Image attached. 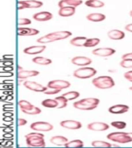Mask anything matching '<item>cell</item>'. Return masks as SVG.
<instances>
[{
	"label": "cell",
	"instance_id": "cell-39",
	"mask_svg": "<svg viewBox=\"0 0 132 148\" xmlns=\"http://www.w3.org/2000/svg\"><path fill=\"white\" fill-rule=\"evenodd\" d=\"M60 91L61 90L59 89H54V88H50V89H47L45 92H43V93H45L46 95H54V94H57V93H60Z\"/></svg>",
	"mask_w": 132,
	"mask_h": 148
},
{
	"label": "cell",
	"instance_id": "cell-24",
	"mask_svg": "<svg viewBox=\"0 0 132 148\" xmlns=\"http://www.w3.org/2000/svg\"><path fill=\"white\" fill-rule=\"evenodd\" d=\"M87 38L85 36H76L70 40V44L75 47H84L86 44Z\"/></svg>",
	"mask_w": 132,
	"mask_h": 148
},
{
	"label": "cell",
	"instance_id": "cell-25",
	"mask_svg": "<svg viewBox=\"0 0 132 148\" xmlns=\"http://www.w3.org/2000/svg\"><path fill=\"white\" fill-rule=\"evenodd\" d=\"M24 3L26 4V9H37L43 5L42 2L36 0H27L24 1Z\"/></svg>",
	"mask_w": 132,
	"mask_h": 148
},
{
	"label": "cell",
	"instance_id": "cell-13",
	"mask_svg": "<svg viewBox=\"0 0 132 148\" xmlns=\"http://www.w3.org/2000/svg\"><path fill=\"white\" fill-rule=\"evenodd\" d=\"M71 63L77 66H87L92 63V60L84 56H77L71 59Z\"/></svg>",
	"mask_w": 132,
	"mask_h": 148
},
{
	"label": "cell",
	"instance_id": "cell-32",
	"mask_svg": "<svg viewBox=\"0 0 132 148\" xmlns=\"http://www.w3.org/2000/svg\"><path fill=\"white\" fill-rule=\"evenodd\" d=\"M91 145L93 147H112L111 143L102 140L93 141L91 143Z\"/></svg>",
	"mask_w": 132,
	"mask_h": 148
},
{
	"label": "cell",
	"instance_id": "cell-41",
	"mask_svg": "<svg viewBox=\"0 0 132 148\" xmlns=\"http://www.w3.org/2000/svg\"><path fill=\"white\" fill-rule=\"evenodd\" d=\"M27 123V121L26 120V119H22V118L19 119V121H18V125H19V126H25Z\"/></svg>",
	"mask_w": 132,
	"mask_h": 148
},
{
	"label": "cell",
	"instance_id": "cell-18",
	"mask_svg": "<svg viewBox=\"0 0 132 148\" xmlns=\"http://www.w3.org/2000/svg\"><path fill=\"white\" fill-rule=\"evenodd\" d=\"M46 47L45 45H40V46H32L27 47L23 50V53L26 54H31V55H35L38 54L45 51Z\"/></svg>",
	"mask_w": 132,
	"mask_h": 148
},
{
	"label": "cell",
	"instance_id": "cell-15",
	"mask_svg": "<svg viewBox=\"0 0 132 148\" xmlns=\"http://www.w3.org/2000/svg\"><path fill=\"white\" fill-rule=\"evenodd\" d=\"M53 18V14L50 12H39L33 16V19L39 22H46Z\"/></svg>",
	"mask_w": 132,
	"mask_h": 148
},
{
	"label": "cell",
	"instance_id": "cell-30",
	"mask_svg": "<svg viewBox=\"0 0 132 148\" xmlns=\"http://www.w3.org/2000/svg\"><path fill=\"white\" fill-rule=\"evenodd\" d=\"M63 96H64L68 101H70V100L76 99L80 96V93L78 92H76V91H70V92H66L64 94H63Z\"/></svg>",
	"mask_w": 132,
	"mask_h": 148
},
{
	"label": "cell",
	"instance_id": "cell-9",
	"mask_svg": "<svg viewBox=\"0 0 132 148\" xmlns=\"http://www.w3.org/2000/svg\"><path fill=\"white\" fill-rule=\"evenodd\" d=\"M115 50L111 48V47H101V48H97L95 50H93L92 53L94 54L95 56L106 58V57H110L113 55L114 53H115Z\"/></svg>",
	"mask_w": 132,
	"mask_h": 148
},
{
	"label": "cell",
	"instance_id": "cell-8",
	"mask_svg": "<svg viewBox=\"0 0 132 148\" xmlns=\"http://www.w3.org/2000/svg\"><path fill=\"white\" fill-rule=\"evenodd\" d=\"M70 86V83L65 80H53L50 81L47 84L49 88H54V89H66Z\"/></svg>",
	"mask_w": 132,
	"mask_h": 148
},
{
	"label": "cell",
	"instance_id": "cell-31",
	"mask_svg": "<svg viewBox=\"0 0 132 148\" xmlns=\"http://www.w3.org/2000/svg\"><path fill=\"white\" fill-rule=\"evenodd\" d=\"M55 99L58 102L57 109H63V108H66L67 106L68 100L63 95L58 96V97L56 98Z\"/></svg>",
	"mask_w": 132,
	"mask_h": 148
},
{
	"label": "cell",
	"instance_id": "cell-36",
	"mask_svg": "<svg viewBox=\"0 0 132 148\" xmlns=\"http://www.w3.org/2000/svg\"><path fill=\"white\" fill-rule=\"evenodd\" d=\"M120 65L124 68H132V59H122Z\"/></svg>",
	"mask_w": 132,
	"mask_h": 148
},
{
	"label": "cell",
	"instance_id": "cell-23",
	"mask_svg": "<svg viewBox=\"0 0 132 148\" xmlns=\"http://www.w3.org/2000/svg\"><path fill=\"white\" fill-rule=\"evenodd\" d=\"M86 19L91 22H101L106 19L105 15L102 13H90L86 16Z\"/></svg>",
	"mask_w": 132,
	"mask_h": 148
},
{
	"label": "cell",
	"instance_id": "cell-44",
	"mask_svg": "<svg viewBox=\"0 0 132 148\" xmlns=\"http://www.w3.org/2000/svg\"><path fill=\"white\" fill-rule=\"evenodd\" d=\"M23 69H22V67H20V66H18V71H22Z\"/></svg>",
	"mask_w": 132,
	"mask_h": 148
},
{
	"label": "cell",
	"instance_id": "cell-7",
	"mask_svg": "<svg viewBox=\"0 0 132 148\" xmlns=\"http://www.w3.org/2000/svg\"><path fill=\"white\" fill-rule=\"evenodd\" d=\"M71 35H72V33L70 31H56L46 34V36L50 39V42H54L56 40L67 39Z\"/></svg>",
	"mask_w": 132,
	"mask_h": 148
},
{
	"label": "cell",
	"instance_id": "cell-28",
	"mask_svg": "<svg viewBox=\"0 0 132 148\" xmlns=\"http://www.w3.org/2000/svg\"><path fill=\"white\" fill-rule=\"evenodd\" d=\"M41 104L46 108H57L58 107V102L55 99H47L43 100V102H41Z\"/></svg>",
	"mask_w": 132,
	"mask_h": 148
},
{
	"label": "cell",
	"instance_id": "cell-19",
	"mask_svg": "<svg viewBox=\"0 0 132 148\" xmlns=\"http://www.w3.org/2000/svg\"><path fill=\"white\" fill-rule=\"evenodd\" d=\"M108 36L111 40H120L125 38V34L120 29H111L108 33Z\"/></svg>",
	"mask_w": 132,
	"mask_h": 148
},
{
	"label": "cell",
	"instance_id": "cell-17",
	"mask_svg": "<svg viewBox=\"0 0 132 148\" xmlns=\"http://www.w3.org/2000/svg\"><path fill=\"white\" fill-rule=\"evenodd\" d=\"M39 34L38 29L27 27H19L17 29V34L19 36H35Z\"/></svg>",
	"mask_w": 132,
	"mask_h": 148
},
{
	"label": "cell",
	"instance_id": "cell-26",
	"mask_svg": "<svg viewBox=\"0 0 132 148\" xmlns=\"http://www.w3.org/2000/svg\"><path fill=\"white\" fill-rule=\"evenodd\" d=\"M33 62L36 64H39V65H49L52 64V60L46 58H43V57H36L33 58Z\"/></svg>",
	"mask_w": 132,
	"mask_h": 148
},
{
	"label": "cell",
	"instance_id": "cell-29",
	"mask_svg": "<svg viewBox=\"0 0 132 148\" xmlns=\"http://www.w3.org/2000/svg\"><path fill=\"white\" fill-rule=\"evenodd\" d=\"M65 147H84V142L80 140H73L68 141L64 145Z\"/></svg>",
	"mask_w": 132,
	"mask_h": 148
},
{
	"label": "cell",
	"instance_id": "cell-6",
	"mask_svg": "<svg viewBox=\"0 0 132 148\" xmlns=\"http://www.w3.org/2000/svg\"><path fill=\"white\" fill-rule=\"evenodd\" d=\"M30 128L33 130L39 132H48L51 131L53 129L52 124L47 122H35L30 125Z\"/></svg>",
	"mask_w": 132,
	"mask_h": 148
},
{
	"label": "cell",
	"instance_id": "cell-22",
	"mask_svg": "<svg viewBox=\"0 0 132 148\" xmlns=\"http://www.w3.org/2000/svg\"><path fill=\"white\" fill-rule=\"evenodd\" d=\"M50 141V143L52 144H53V145L64 146L68 142V140L65 136H54L53 137H51Z\"/></svg>",
	"mask_w": 132,
	"mask_h": 148
},
{
	"label": "cell",
	"instance_id": "cell-10",
	"mask_svg": "<svg viewBox=\"0 0 132 148\" xmlns=\"http://www.w3.org/2000/svg\"><path fill=\"white\" fill-rule=\"evenodd\" d=\"M23 85L28 89L36 92H45L49 88L47 86L45 87L40 84H38L35 82H30V81H26Z\"/></svg>",
	"mask_w": 132,
	"mask_h": 148
},
{
	"label": "cell",
	"instance_id": "cell-45",
	"mask_svg": "<svg viewBox=\"0 0 132 148\" xmlns=\"http://www.w3.org/2000/svg\"><path fill=\"white\" fill-rule=\"evenodd\" d=\"M130 16L132 17V10H131V11H130Z\"/></svg>",
	"mask_w": 132,
	"mask_h": 148
},
{
	"label": "cell",
	"instance_id": "cell-14",
	"mask_svg": "<svg viewBox=\"0 0 132 148\" xmlns=\"http://www.w3.org/2000/svg\"><path fill=\"white\" fill-rule=\"evenodd\" d=\"M129 110V106L127 105H114L108 109V112L112 114H123Z\"/></svg>",
	"mask_w": 132,
	"mask_h": 148
},
{
	"label": "cell",
	"instance_id": "cell-11",
	"mask_svg": "<svg viewBox=\"0 0 132 148\" xmlns=\"http://www.w3.org/2000/svg\"><path fill=\"white\" fill-rule=\"evenodd\" d=\"M87 129L92 131H104L109 129V125L102 122H94L87 125Z\"/></svg>",
	"mask_w": 132,
	"mask_h": 148
},
{
	"label": "cell",
	"instance_id": "cell-37",
	"mask_svg": "<svg viewBox=\"0 0 132 148\" xmlns=\"http://www.w3.org/2000/svg\"><path fill=\"white\" fill-rule=\"evenodd\" d=\"M111 124V126L118 129V130H123V129H125L126 127V126H127V123L125 122L122 121H114Z\"/></svg>",
	"mask_w": 132,
	"mask_h": 148
},
{
	"label": "cell",
	"instance_id": "cell-16",
	"mask_svg": "<svg viewBox=\"0 0 132 148\" xmlns=\"http://www.w3.org/2000/svg\"><path fill=\"white\" fill-rule=\"evenodd\" d=\"M83 3L82 0H60L58 3L59 8L62 7H77Z\"/></svg>",
	"mask_w": 132,
	"mask_h": 148
},
{
	"label": "cell",
	"instance_id": "cell-40",
	"mask_svg": "<svg viewBox=\"0 0 132 148\" xmlns=\"http://www.w3.org/2000/svg\"><path fill=\"white\" fill-rule=\"evenodd\" d=\"M124 77H125L127 80L130 81L132 82V71H127V72L125 73L124 75Z\"/></svg>",
	"mask_w": 132,
	"mask_h": 148
},
{
	"label": "cell",
	"instance_id": "cell-12",
	"mask_svg": "<svg viewBox=\"0 0 132 148\" xmlns=\"http://www.w3.org/2000/svg\"><path fill=\"white\" fill-rule=\"evenodd\" d=\"M60 125L63 128L69 130H78L82 127V123L75 120H63L60 123Z\"/></svg>",
	"mask_w": 132,
	"mask_h": 148
},
{
	"label": "cell",
	"instance_id": "cell-38",
	"mask_svg": "<svg viewBox=\"0 0 132 148\" xmlns=\"http://www.w3.org/2000/svg\"><path fill=\"white\" fill-rule=\"evenodd\" d=\"M31 20L27 18H19L18 20V24L19 26H22V25H29L31 24Z\"/></svg>",
	"mask_w": 132,
	"mask_h": 148
},
{
	"label": "cell",
	"instance_id": "cell-20",
	"mask_svg": "<svg viewBox=\"0 0 132 148\" xmlns=\"http://www.w3.org/2000/svg\"><path fill=\"white\" fill-rule=\"evenodd\" d=\"M39 75V72L37 71H26L22 70L18 71V78L19 79H27L28 78L35 77Z\"/></svg>",
	"mask_w": 132,
	"mask_h": 148
},
{
	"label": "cell",
	"instance_id": "cell-27",
	"mask_svg": "<svg viewBox=\"0 0 132 148\" xmlns=\"http://www.w3.org/2000/svg\"><path fill=\"white\" fill-rule=\"evenodd\" d=\"M85 5L90 8H101L104 6V3L100 0H86Z\"/></svg>",
	"mask_w": 132,
	"mask_h": 148
},
{
	"label": "cell",
	"instance_id": "cell-34",
	"mask_svg": "<svg viewBox=\"0 0 132 148\" xmlns=\"http://www.w3.org/2000/svg\"><path fill=\"white\" fill-rule=\"evenodd\" d=\"M100 42H101V40L99 38H90V39H87L84 47H94L97 46Z\"/></svg>",
	"mask_w": 132,
	"mask_h": 148
},
{
	"label": "cell",
	"instance_id": "cell-43",
	"mask_svg": "<svg viewBox=\"0 0 132 148\" xmlns=\"http://www.w3.org/2000/svg\"><path fill=\"white\" fill-rule=\"evenodd\" d=\"M125 29H126L127 31L132 33V23H130V24L126 25V27H125Z\"/></svg>",
	"mask_w": 132,
	"mask_h": 148
},
{
	"label": "cell",
	"instance_id": "cell-21",
	"mask_svg": "<svg viewBox=\"0 0 132 148\" xmlns=\"http://www.w3.org/2000/svg\"><path fill=\"white\" fill-rule=\"evenodd\" d=\"M75 12H76L75 7H62L60 8V10L58 11V14L60 16L69 17L74 15Z\"/></svg>",
	"mask_w": 132,
	"mask_h": 148
},
{
	"label": "cell",
	"instance_id": "cell-3",
	"mask_svg": "<svg viewBox=\"0 0 132 148\" xmlns=\"http://www.w3.org/2000/svg\"><path fill=\"white\" fill-rule=\"evenodd\" d=\"M92 84L100 89H108L113 88L115 85L114 81L110 76H99L92 81Z\"/></svg>",
	"mask_w": 132,
	"mask_h": 148
},
{
	"label": "cell",
	"instance_id": "cell-5",
	"mask_svg": "<svg viewBox=\"0 0 132 148\" xmlns=\"http://www.w3.org/2000/svg\"><path fill=\"white\" fill-rule=\"evenodd\" d=\"M96 74V69L94 68H90V67H83L73 71V76L75 78H80V79L90 78Z\"/></svg>",
	"mask_w": 132,
	"mask_h": 148
},
{
	"label": "cell",
	"instance_id": "cell-42",
	"mask_svg": "<svg viewBox=\"0 0 132 148\" xmlns=\"http://www.w3.org/2000/svg\"><path fill=\"white\" fill-rule=\"evenodd\" d=\"M121 59H132V53H127L123 54Z\"/></svg>",
	"mask_w": 132,
	"mask_h": 148
},
{
	"label": "cell",
	"instance_id": "cell-35",
	"mask_svg": "<svg viewBox=\"0 0 132 148\" xmlns=\"http://www.w3.org/2000/svg\"><path fill=\"white\" fill-rule=\"evenodd\" d=\"M22 112L25 113V114L28 115H38L41 113V109L38 107L34 106L33 109H28V110H22Z\"/></svg>",
	"mask_w": 132,
	"mask_h": 148
},
{
	"label": "cell",
	"instance_id": "cell-33",
	"mask_svg": "<svg viewBox=\"0 0 132 148\" xmlns=\"http://www.w3.org/2000/svg\"><path fill=\"white\" fill-rule=\"evenodd\" d=\"M19 106L20 107V109L22 111V110H28V109H31L34 107L33 104H31L30 102L26 100H20L19 102Z\"/></svg>",
	"mask_w": 132,
	"mask_h": 148
},
{
	"label": "cell",
	"instance_id": "cell-46",
	"mask_svg": "<svg viewBox=\"0 0 132 148\" xmlns=\"http://www.w3.org/2000/svg\"><path fill=\"white\" fill-rule=\"evenodd\" d=\"M129 89L131 90V91H132V86H131V87H130V88H129Z\"/></svg>",
	"mask_w": 132,
	"mask_h": 148
},
{
	"label": "cell",
	"instance_id": "cell-2",
	"mask_svg": "<svg viewBox=\"0 0 132 148\" xmlns=\"http://www.w3.org/2000/svg\"><path fill=\"white\" fill-rule=\"evenodd\" d=\"M26 142L28 147H42L46 146L44 135L39 133H30L25 136Z\"/></svg>",
	"mask_w": 132,
	"mask_h": 148
},
{
	"label": "cell",
	"instance_id": "cell-4",
	"mask_svg": "<svg viewBox=\"0 0 132 148\" xmlns=\"http://www.w3.org/2000/svg\"><path fill=\"white\" fill-rule=\"evenodd\" d=\"M107 138L110 140L119 143H127L132 142V133L124 132H114L107 136Z\"/></svg>",
	"mask_w": 132,
	"mask_h": 148
},
{
	"label": "cell",
	"instance_id": "cell-1",
	"mask_svg": "<svg viewBox=\"0 0 132 148\" xmlns=\"http://www.w3.org/2000/svg\"><path fill=\"white\" fill-rule=\"evenodd\" d=\"M99 103L100 100L97 98H86L75 102L73 106L75 109L80 110H93L96 109Z\"/></svg>",
	"mask_w": 132,
	"mask_h": 148
}]
</instances>
